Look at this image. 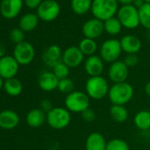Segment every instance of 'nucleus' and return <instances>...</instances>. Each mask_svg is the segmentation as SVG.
Listing matches in <instances>:
<instances>
[{
    "label": "nucleus",
    "mask_w": 150,
    "mask_h": 150,
    "mask_svg": "<svg viewBox=\"0 0 150 150\" xmlns=\"http://www.w3.org/2000/svg\"><path fill=\"white\" fill-rule=\"evenodd\" d=\"M134 89L132 86L125 81L121 83H114L110 87L108 97L112 105H125L133 97Z\"/></svg>",
    "instance_id": "nucleus-1"
},
{
    "label": "nucleus",
    "mask_w": 150,
    "mask_h": 150,
    "mask_svg": "<svg viewBox=\"0 0 150 150\" xmlns=\"http://www.w3.org/2000/svg\"><path fill=\"white\" fill-rule=\"evenodd\" d=\"M117 11V0H93L91 12L96 19L103 22L112 17H115Z\"/></svg>",
    "instance_id": "nucleus-2"
},
{
    "label": "nucleus",
    "mask_w": 150,
    "mask_h": 150,
    "mask_svg": "<svg viewBox=\"0 0 150 150\" xmlns=\"http://www.w3.org/2000/svg\"><path fill=\"white\" fill-rule=\"evenodd\" d=\"M90 98L86 92L74 90L66 95L64 99L65 108L71 113H82L89 108Z\"/></svg>",
    "instance_id": "nucleus-3"
},
{
    "label": "nucleus",
    "mask_w": 150,
    "mask_h": 150,
    "mask_svg": "<svg viewBox=\"0 0 150 150\" xmlns=\"http://www.w3.org/2000/svg\"><path fill=\"white\" fill-rule=\"evenodd\" d=\"M86 93L90 99L102 100L109 94L110 86L107 80L103 76L89 77L86 81Z\"/></svg>",
    "instance_id": "nucleus-4"
},
{
    "label": "nucleus",
    "mask_w": 150,
    "mask_h": 150,
    "mask_svg": "<svg viewBox=\"0 0 150 150\" xmlns=\"http://www.w3.org/2000/svg\"><path fill=\"white\" fill-rule=\"evenodd\" d=\"M71 121V112L64 107H54L47 113V124L55 130L66 128Z\"/></svg>",
    "instance_id": "nucleus-5"
},
{
    "label": "nucleus",
    "mask_w": 150,
    "mask_h": 150,
    "mask_svg": "<svg viewBox=\"0 0 150 150\" xmlns=\"http://www.w3.org/2000/svg\"><path fill=\"white\" fill-rule=\"evenodd\" d=\"M117 18L119 20L122 27L127 29H134L140 24L139 8L134 5L122 6L117 11Z\"/></svg>",
    "instance_id": "nucleus-6"
},
{
    "label": "nucleus",
    "mask_w": 150,
    "mask_h": 150,
    "mask_svg": "<svg viewBox=\"0 0 150 150\" xmlns=\"http://www.w3.org/2000/svg\"><path fill=\"white\" fill-rule=\"evenodd\" d=\"M120 41L117 39H109L103 42L100 48V57L104 62L112 64L117 60L122 53Z\"/></svg>",
    "instance_id": "nucleus-7"
},
{
    "label": "nucleus",
    "mask_w": 150,
    "mask_h": 150,
    "mask_svg": "<svg viewBox=\"0 0 150 150\" xmlns=\"http://www.w3.org/2000/svg\"><path fill=\"white\" fill-rule=\"evenodd\" d=\"M60 13V6L56 0H43L36 9V14L40 20L50 22L56 20Z\"/></svg>",
    "instance_id": "nucleus-8"
},
{
    "label": "nucleus",
    "mask_w": 150,
    "mask_h": 150,
    "mask_svg": "<svg viewBox=\"0 0 150 150\" xmlns=\"http://www.w3.org/2000/svg\"><path fill=\"white\" fill-rule=\"evenodd\" d=\"M35 50L34 46L28 42H23L16 44L13 50V57L20 65L29 64L35 58Z\"/></svg>",
    "instance_id": "nucleus-9"
},
{
    "label": "nucleus",
    "mask_w": 150,
    "mask_h": 150,
    "mask_svg": "<svg viewBox=\"0 0 150 150\" xmlns=\"http://www.w3.org/2000/svg\"><path fill=\"white\" fill-rule=\"evenodd\" d=\"M129 76V68L123 60H117L110 64L108 69V77L114 83H121L126 81Z\"/></svg>",
    "instance_id": "nucleus-10"
},
{
    "label": "nucleus",
    "mask_w": 150,
    "mask_h": 150,
    "mask_svg": "<svg viewBox=\"0 0 150 150\" xmlns=\"http://www.w3.org/2000/svg\"><path fill=\"white\" fill-rule=\"evenodd\" d=\"M20 69V64L13 56H5L0 58V76L3 80L15 78Z\"/></svg>",
    "instance_id": "nucleus-11"
},
{
    "label": "nucleus",
    "mask_w": 150,
    "mask_h": 150,
    "mask_svg": "<svg viewBox=\"0 0 150 150\" xmlns=\"http://www.w3.org/2000/svg\"><path fill=\"white\" fill-rule=\"evenodd\" d=\"M84 54L78 46H71L63 51L62 62L64 63L70 69L76 68L84 62Z\"/></svg>",
    "instance_id": "nucleus-12"
},
{
    "label": "nucleus",
    "mask_w": 150,
    "mask_h": 150,
    "mask_svg": "<svg viewBox=\"0 0 150 150\" xmlns=\"http://www.w3.org/2000/svg\"><path fill=\"white\" fill-rule=\"evenodd\" d=\"M22 6L23 0H1L0 13L5 19L12 20L19 15Z\"/></svg>",
    "instance_id": "nucleus-13"
},
{
    "label": "nucleus",
    "mask_w": 150,
    "mask_h": 150,
    "mask_svg": "<svg viewBox=\"0 0 150 150\" xmlns=\"http://www.w3.org/2000/svg\"><path fill=\"white\" fill-rule=\"evenodd\" d=\"M84 69L89 77L102 76L104 71V61L100 56L93 55L88 57L84 61Z\"/></svg>",
    "instance_id": "nucleus-14"
},
{
    "label": "nucleus",
    "mask_w": 150,
    "mask_h": 150,
    "mask_svg": "<svg viewBox=\"0 0 150 150\" xmlns=\"http://www.w3.org/2000/svg\"><path fill=\"white\" fill-rule=\"evenodd\" d=\"M104 31L103 21L98 19H90L87 21L82 26V34L85 38L96 39L100 37Z\"/></svg>",
    "instance_id": "nucleus-15"
},
{
    "label": "nucleus",
    "mask_w": 150,
    "mask_h": 150,
    "mask_svg": "<svg viewBox=\"0 0 150 150\" xmlns=\"http://www.w3.org/2000/svg\"><path fill=\"white\" fill-rule=\"evenodd\" d=\"M62 57H63V51L61 48L54 44V45H50L45 50L42 55V60L47 66L53 68L55 65L62 62Z\"/></svg>",
    "instance_id": "nucleus-16"
},
{
    "label": "nucleus",
    "mask_w": 150,
    "mask_h": 150,
    "mask_svg": "<svg viewBox=\"0 0 150 150\" xmlns=\"http://www.w3.org/2000/svg\"><path fill=\"white\" fill-rule=\"evenodd\" d=\"M59 80L52 71H43L38 78L39 88L46 92H50L57 89Z\"/></svg>",
    "instance_id": "nucleus-17"
},
{
    "label": "nucleus",
    "mask_w": 150,
    "mask_h": 150,
    "mask_svg": "<svg viewBox=\"0 0 150 150\" xmlns=\"http://www.w3.org/2000/svg\"><path fill=\"white\" fill-rule=\"evenodd\" d=\"M20 124V117L17 112L12 110H5L0 112V128L12 130Z\"/></svg>",
    "instance_id": "nucleus-18"
},
{
    "label": "nucleus",
    "mask_w": 150,
    "mask_h": 150,
    "mask_svg": "<svg viewBox=\"0 0 150 150\" xmlns=\"http://www.w3.org/2000/svg\"><path fill=\"white\" fill-rule=\"evenodd\" d=\"M122 50L126 54H137L141 49L140 40L133 35H126L120 40Z\"/></svg>",
    "instance_id": "nucleus-19"
},
{
    "label": "nucleus",
    "mask_w": 150,
    "mask_h": 150,
    "mask_svg": "<svg viewBox=\"0 0 150 150\" xmlns=\"http://www.w3.org/2000/svg\"><path fill=\"white\" fill-rule=\"evenodd\" d=\"M107 142L108 141H106L102 133L94 132L88 136L85 143V148L86 150H106Z\"/></svg>",
    "instance_id": "nucleus-20"
},
{
    "label": "nucleus",
    "mask_w": 150,
    "mask_h": 150,
    "mask_svg": "<svg viewBox=\"0 0 150 150\" xmlns=\"http://www.w3.org/2000/svg\"><path fill=\"white\" fill-rule=\"evenodd\" d=\"M47 119V113L44 112L42 109L36 108L31 110L26 117L27 124L32 128H38L42 126Z\"/></svg>",
    "instance_id": "nucleus-21"
},
{
    "label": "nucleus",
    "mask_w": 150,
    "mask_h": 150,
    "mask_svg": "<svg viewBox=\"0 0 150 150\" xmlns=\"http://www.w3.org/2000/svg\"><path fill=\"white\" fill-rule=\"evenodd\" d=\"M39 17L35 13H27L23 15L19 22L20 28L24 32L33 31L38 25Z\"/></svg>",
    "instance_id": "nucleus-22"
},
{
    "label": "nucleus",
    "mask_w": 150,
    "mask_h": 150,
    "mask_svg": "<svg viewBox=\"0 0 150 150\" xmlns=\"http://www.w3.org/2000/svg\"><path fill=\"white\" fill-rule=\"evenodd\" d=\"M133 123L139 130H150V111L143 110L137 112L134 116Z\"/></svg>",
    "instance_id": "nucleus-23"
},
{
    "label": "nucleus",
    "mask_w": 150,
    "mask_h": 150,
    "mask_svg": "<svg viewBox=\"0 0 150 150\" xmlns=\"http://www.w3.org/2000/svg\"><path fill=\"white\" fill-rule=\"evenodd\" d=\"M4 89L10 96H18L23 90V86L21 81L16 78L6 80L4 82Z\"/></svg>",
    "instance_id": "nucleus-24"
},
{
    "label": "nucleus",
    "mask_w": 150,
    "mask_h": 150,
    "mask_svg": "<svg viewBox=\"0 0 150 150\" xmlns=\"http://www.w3.org/2000/svg\"><path fill=\"white\" fill-rule=\"evenodd\" d=\"M111 118L117 123H124L128 119L129 112L124 105H112L110 109Z\"/></svg>",
    "instance_id": "nucleus-25"
},
{
    "label": "nucleus",
    "mask_w": 150,
    "mask_h": 150,
    "mask_svg": "<svg viewBox=\"0 0 150 150\" xmlns=\"http://www.w3.org/2000/svg\"><path fill=\"white\" fill-rule=\"evenodd\" d=\"M93 0H71V6L72 11L78 14H86L92 8Z\"/></svg>",
    "instance_id": "nucleus-26"
},
{
    "label": "nucleus",
    "mask_w": 150,
    "mask_h": 150,
    "mask_svg": "<svg viewBox=\"0 0 150 150\" xmlns=\"http://www.w3.org/2000/svg\"><path fill=\"white\" fill-rule=\"evenodd\" d=\"M78 47L80 48L81 52L84 54V56H87V57L95 55V53L96 52V50L98 49L96 42L95 40L89 39V38H83L80 42Z\"/></svg>",
    "instance_id": "nucleus-27"
},
{
    "label": "nucleus",
    "mask_w": 150,
    "mask_h": 150,
    "mask_svg": "<svg viewBox=\"0 0 150 150\" xmlns=\"http://www.w3.org/2000/svg\"><path fill=\"white\" fill-rule=\"evenodd\" d=\"M104 25V31L107 32L110 35H118L122 29V24L120 23L119 20L116 17H112L103 22Z\"/></svg>",
    "instance_id": "nucleus-28"
},
{
    "label": "nucleus",
    "mask_w": 150,
    "mask_h": 150,
    "mask_svg": "<svg viewBox=\"0 0 150 150\" xmlns=\"http://www.w3.org/2000/svg\"><path fill=\"white\" fill-rule=\"evenodd\" d=\"M139 16L140 24L148 30L150 29V4L144 3L139 8Z\"/></svg>",
    "instance_id": "nucleus-29"
},
{
    "label": "nucleus",
    "mask_w": 150,
    "mask_h": 150,
    "mask_svg": "<svg viewBox=\"0 0 150 150\" xmlns=\"http://www.w3.org/2000/svg\"><path fill=\"white\" fill-rule=\"evenodd\" d=\"M106 150H130V146L125 140L115 138L107 142Z\"/></svg>",
    "instance_id": "nucleus-30"
},
{
    "label": "nucleus",
    "mask_w": 150,
    "mask_h": 150,
    "mask_svg": "<svg viewBox=\"0 0 150 150\" xmlns=\"http://www.w3.org/2000/svg\"><path fill=\"white\" fill-rule=\"evenodd\" d=\"M52 72L56 75L57 78L60 81L68 78L70 74V68L63 62H60L52 68Z\"/></svg>",
    "instance_id": "nucleus-31"
},
{
    "label": "nucleus",
    "mask_w": 150,
    "mask_h": 150,
    "mask_svg": "<svg viewBox=\"0 0 150 150\" xmlns=\"http://www.w3.org/2000/svg\"><path fill=\"white\" fill-rule=\"evenodd\" d=\"M57 89L61 93L68 95V94L71 93L72 91H74V83L69 77L66 79L60 80L59 83H58Z\"/></svg>",
    "instance_id": "nucleus-32"
},
{
    "label": "nucleus",
    "mask_w": 150,
    "mask_h": 150,
    "mask_svg": "<svg viewBox=\"0 0 150 150\" xmlns=\"http://www.w3.org/2000/svg\"><path fill=\"white\" fill-rule=\"evenodd\" d=\"M10 40L14 42L15 44H19L21 43L25 39V32L22 31L20 28H13L11 32H10Z\"/></svg>",
    "instance_id": "nucleus-33"
},
{
    "label": "nucleus",
    "mask_w": 150,
    "mask_h": 150,
    "mask_svg": "<svg viewBox=\"0 0 150 150\" xmlns=\"http://www.w3.org/2000/svg\"><path fill=\"white\" fill-rule=\"evenodd\" d=\"M123 61H124V63L125 64V65L128 68L133 67V66L138 64V63H139V57L137 56V54H127L125 57Z\"/></svg>",
    "instance_id": "nucleus-34"
},
{
    "label": "nucleus",
    "mask_w": 150,
    "mask_h": 150,
    "mask_svg": "<svg viewBox=\"0 0 150 150\" xmlns=\"http://www.w3.org/2000/svg\"><path fill=\"white\" fill-rule=\"evenodd\" d=\"M81 117L83 119V121L87 122V123H91L93 121H95L96 119V112L91 110L90 108H88V110H86L85 111H83L81 113Z\"/></svg>",
    "instance_id": "nucleus-35"
},
{
    "label": "nucleus",
    "mask_w": 150,
    "mask_h": 150,
    "mask_svg": "<svg viewBox=\"0 0 150 150\" xmlns=\"http://www.w3.org/2000/svg\"><path fill=\"white\" fill-rule=\"evenodd\" d=\"M54 107L52 105V103L50 100H48V99H44V100H42L40 103V109H42L46 113H48L49 111H50Z\"/></svg>",
    "instance_id": "nucleus-36"
},
{
    "label": "nucleus",
    "mask_w": 150,
    "mask_h": 150,
    "mask_svg": "<svg viewBox=\"0 0 150 150\" xmlns=\"http://www.w3.org/2000/svg\"><path fill=\"white\" fill-rule=\"evenodd\" d=\"M42 0H25V4L29 9H37Z\"/></svg>",
    "instance_id": "nucleus-37"
},
{
    "label": "nucleus",
    "mask_w": 150,
    "mask_h": 150,
    "mask_svg": "<svg viewBox=\"0 0 150 150\" xmlns=\"http://www.w3.org/2000/svg\"><path fill=\"white\" fill-rule=\"evenodd\" d=\"M5 56H6V46L2 42H0V58H2Z\"/></svg>",
    "instance_id": "nucleus-38"
},
{
    "label": "nucleus",
    "mask_w": 150,
    "mask_h": 150,
    "mask_svg": "<svg viewBox=\"0 0 150 150\" xmlns=\"http://www.w3.org/2000/svg\"><path fill=\"white\" fill-rule=\"evenodd\" d=\"M117 2L121 3L123 6H125V5H132V2H134V0H117Z\"/></svg>",
    "instance_id": "nucleus-39"
},
{
    "label": "nucleus",
    "mask_w": 150,
    "mask_h": 150,
    "mask_svg": "<svg viewBox=\"0 0 150 150\" xmlns=\"http://www.w3.org/2000/svg\"><path fill=\"white\" fill-rule=\"evenodd\" d=\"M145 93L146 95L150 97V82H147L145 86Z\"/></svg>",
    "instance_id": "nucleus-40"
},
{
    "label": "nucleus",
    "mask_w": 150,
    "mask_h": 150,
    "mask_svg": "<svg viewBox=\"0 0 150 150\" xmlns=\"http://www.w3.org/2000/svg\"><path fill=\"white\" fill-rule=\"evenodd\" d=\"M4 80H3V78L0 76V89H1L2 88H4Z\"/></svg>",
    "instance_id": "nucleus-41"
},
{
    "label": "nucleus",
    "mask_w": 150,
    "mask_h": 150,
    "mask_svg": "<svg viewBox=\"0 0 150 150\" xmlns=\"http://www.w3.org/2000/svg\"><path fill=\"white\" fill-rule=\"evenodd\" d=\"M143 1H145V3H149L150 4V0H143Z\"/></svg>",
    "instance_id": "nucleus-42"
},
{
    "label": "nucleus",
    "mask_w": 150,
    "mask_h": 150,
    "mask_svg": "<svg viewBox=\"0 0 150 150\" xmlns=\"http://www.w3.org/2000/svg\"><path fill=\"white\" fill-rule=\"evenodd\" d=\"M149 139H150V130H149Z\"/></svg>",
    "instance_id": "nucleus-43"
},
{
    "label": "nucleus",
    "mask_w": 150,
    "mask_h": 150,
    "mask_svg": "<svg viewBox=\"0 0 150 150\" xmlns=\"http://www.w3.org/2000/svg\"><path fill=\"white\" fill-rule=\"evenodd\" d=\"M149 35H150V29H149Z\"/></svg>",
    "instance_id": "nucleus-44"
}]
</instances>
